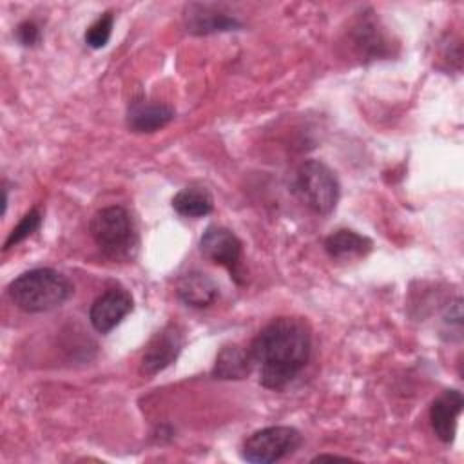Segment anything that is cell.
<instances>
[{"label": "cell", "instance_id": "8", "mask_svg": "<svg viewBox=\"0 0 464 464\" xmlns=\"http://www.w3.org/2000/svg\"><path fill=\"white\" fill-rule=\"evenodd\" d=\"M132 310V295L123 288H109L94 299L89 319L96 332L109 334Z\"/></svg>", "mask_w": 464, "mask_h": 464}, {"label": "cell", "instance_id": "2", "mask_svg": "<svg viewBox=\"0 0 464 464\" xmlns=\"http://www.w3.org/2000/svg\"><path fill=\"white\" fill-rule=\"evenodd\" d=\"M11 301L24 312L40 314L62 306L72 294L71 281L53 268H33L7 286Z\"/></svg>", "mask_w": 464, "mask_h": 464}, {"label": "cell", "instance_id": "12", "mask_svg": "<svg viewBox=\"0 0 464 464\" xmlns=\"http://www.w3.org/2000/svg\"><path fill=\"white\" fill-rule=\"evenodd\" d=\"M178 297L192 306V308H205L210 306L218 299V285L203 272H188L178 281L176 288Z\"/></svg>", "mask_w": 464, "mask_h": 464}, {"label": "cell", "instance_id": "20", "mask_svg": "<svg viewBox=\"0 0 464 464\" xmlns=\"http://www.w3.org/2000/svg\"><path fill=\"white\" fill-rule=\"evenodd\" d=\"M321 462V460H346V457H339V455H317L315 459H312V462Z\"/></svg>", "mask_w": 464, "mask_h": 464}, {"label": "cell", "instance_id": "3", "mask_svg": "<svg viewBox=\"0 0 464 464\" xmlns=\"http://www.w3.org/2000/svg\"><path fill=\"white\" fill-rule=\"evenodd\" d=\"M89 230L96 246L111 259H129L138 246L132 219L123 207L114 205L98 210L91 219Z\"/></svg>", "mask_w": 464, "mask_h": 464}, {"label": "cell", "instance_id": "14", "mask_svg": "<svg viewBox=\"0 0 464 464\" xmlns=\"http://www.w3.org/2000/svg\"><path fill=\"white\" fill-rule=\"evenodd\" d=\"M252 370V359L250 353L245 352L243 348L230 344L223 346L216 357L212 375L216 379H245Z\"/></svg>", "mask_w": 464, "mask_h": 464}, {"label": "cell", "instance_id": "9", "mask_svg": "<svg viewBox=\"0 0 464 464\" xmlns=\"http://www.w3.org/2000/svg\"><path fill=\"white\" fill-rule=\"evenodd\" d=\"M464 397L459 390H444L430 406L433 433L442 442H451L457 430V419L462 411Z\"/></svg>", "mask_w": 464, "mask_h": 464}, {"label": "cell", "instance_id": "7", "mask_svg": "<svg viewBox=\"0 0 464 464\" xmlns=\"http://www.w3.org/2000/svg\"><path fill=\"white\" fill-rule=\"evenodd\" d=\"M181 346H183L181 332L178 330V326L167 324L149 341L145 353L141 357L140 372L147 377L160 373L178 359Z\"/></svg>", "mask_w": 464, "mask_h": 464}, {"label": "cell", "instance_id": "1", "mask_svg": "<svg viewBox=\"0 0 464 464\" xmlns=\"http://www.w3.org/2000/svg\"><path fill=\"white\" fill-rule=\"evenodd\" d=\"M248 353L259 370V382L268 390H281L310 359V330L297 317H277L256 335Z\"/></svg>", "mask_w": 464, "mask_h": 464}, {"label": "cell", "instance_id": "17", "mask_svg": "<svg viewBox=\"0 0 464 464\" xmlns=\"http://www.w3.org/2000/svg\"><path fill=\"white\" fill-rule=\"evenodd\" d=\"M112 22H114V16L112 13H103L102 16H98L87 29L85 33V44L92 49H102L107 45L109 38H111V33H112Z\"/></svg>", "mask_w": 464, "mask_h": 464}, {"label": "cell", "instance_id": "11", "mask_svg": "<svg viewBox=\"0 0 464 464\" xmlns=\"http://www.w3.org/2000/svg\"><path fill=\"white\" fill-rule=\"evenodd\" d=\"M174 118V109L150 102V100H132L127 109V127L132 132H154L167 123H170Z\"/></svg>", "mask_w": 464, "mask_h": 464}, {"label": "cell", "instance_id": "16", "mask_svg": "<svg viewBox=\"0 0 464 464\" xmlns=\"http://www.w3.org/2000/svg\"><path fill=\"white\" fill-rule=\"evenodd\" d=\"M355 45L362 49V53H372L379 56L381 49L384 47V40L379 27L370 20H362V24L355 31Z\"/></svg>", "mask_w": 464, "mask_h": 464}, {"label": "cell", "instance_id": "10", "mask_svg": "<svg viewBox=\"0 0 464 464\" xmlns=\"http://www.w3.org/2000/svg\"><path fill=\"white\" fill-rule=\"evenodd\" d=\"M187 31L194 34H210L219 31H230L241 24L214 4H188L185 7Z\"/></svg>", "mask_w": 464, "mask_h": 464}, {"label": "cell", "instance_id": "4", "mask_svg": "<svg viewBox=\"0 0 464 464\" xmlns=\"http://www.w3.org/2000/svg\"><path fill=\"white\" fill-rule=\"evenodd\" d=\"M292 187L297 199L319 216L330 214L335 208L341 194L335 174L319 160H308L301 163L295 170Z\"/></svg>", "mask_w": 464, "mask_h": 464}, {"label": "cell", "instance_id": "18", "mask_svg": "<svg viewBox=\"0 0 464 464\" xmlns=\"http://www.w3.org/2000/svg\"><path fill=\"white\" fill-rule=\"evenodd\" d=\"M40 225H42V214H40V210H38V208H31V210L18 221V225L11 230L9 237H7L5 243H4V250H7V248L18 245V243L24 241V239H27L33 232H36V230L40 228Z\"/></svg>", "mask_w": 464, "mask_h": 464}, {"label": "cell", "instance_id": "19", "mask_svg": "<svg viewBox=\"0 0 464 464\" xmlns=\"http://www.w3.org/2000/svg\"><path fill=\"white\" fill-rule=\"evenodd\" d=\"M16 38L22 45L33 47L40 42V27L33 20H25L16 27Z\"/></svg>", "mask_w": 464, "mask_h": 464}, {"label": "cell", "instance_id": "6", "mask_svg": "<svg viewBox=\"0 0 464 464\" xmlns=\"http://www.w3.org/2000/svg\"><path fill=\"white\" fill-rule=\"evenodd\" d=\"M199 250L208 261L225 266L239 283L243 245L232 230L218 225L208 227L199 239Z\"/></svg>", "mask_w": 464, "mask_h": 464}, {"label": "cell", "instance_id": "15", "mask_svg": "<svg viewBox=\"0 0 464 464\" xmlns=\"http://www.w3.org/2000/svg\"><path fill=\"white\" fill-rule=\"evenodd\" d=\"M172 208L183 218H203L212 212L214 199L203 187H185L172 198Z\"/></svg>", "mask_w": 464, "mask_h": 464}, {"label": "cell", "instance_id": "5", "mask_svg": "<svg viewBox=\"0 0 464 464\" xmlns=\"http://www.w3.org/2000/svg\"><path fill=\"white\" fill-rule=\"evenodd\" d=\"M301 444V433L290 426H268L245 439L243 460L250 464H272L290 455Z\"/></svg>", "mask_w": 464, "mask_h": 464}, {"label": "cell", "instance_id": "13", "mask_svg": "<svg viewBox=\"0 0 464 464\" xmlns=\"http://www.w3.org/2000/svg\"><path fill=\"white\" fill-rule=\"evenodd\" d=\"M324 250L332 259L362 257L372 250V241L355 230L341 228L324 239Z\"/></svg>", "mask_w": 464, "mask_h": 464}]
</instances>
